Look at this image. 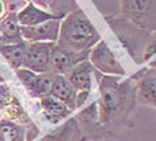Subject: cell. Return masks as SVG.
<instances>
[{
    "label": "cell",
    "instance_id": "obj_1",
    "mask_svg": "<svg viewBox=\"0 0 156 141\" xmlns=\"http://www.w3.org/2000/svg\"><path fill=\"white\" fill-rule=\"evenodd\" d=\"M100 116L104 122L124 121L135 102V90L131 89L129 82L119 83L115 77H104L100 83Z\"/></svg>",
    "mask_w": 156,
    "mask_h": 141
},
{
    "label": "cell",
    "instance_id": "obj_2",
    "mask_svg": "<svg viewBox=\"0 0 156 141\" xmlns=\"http://www.w3.org/2000/svg\"><path fill=\"white\" fill-rule=\"evenodd\" d=\"M98 41V35L82 12H74L65 19L59 30V47L71 52H83Z\"/></svg>",
    "mask_w": 156,
    "mask_h": 141
},
{
    "label": "cell",
    "instance_id": "obj_3",
    "mask_svg": "<svg viewBox=\"0 0 156 141\" xmlns=\"http://www.w3.org/2000/svg\"><path fill=\"white\" fill-rule=\"evenodd\" d=\"M53 46V43H44V42H34L27 46L22 66L26 70L37 74L50 73V55Z\"/></svg>",
    "mask_w": 156,
    "mask_h": 141
},
{
    "label": "cell",
    "instance_id": "obj_4",
    "mask_svg": "<svg viewBox=\"0 0 156 141\" xmlns=\"http://www.w3.org/2000/svg\"><path fill=\"white\" fill-rule=\"evenodd\" d=\"M19 79L23 82L24 87L32 97H46L50 94L51 83L54 79L53 73H43V74H37L32 73L26 69H19L16 71Z\"/></svg>",
    "mask_w": 156,
    "mask_h": 141
},
{
    "label": "cell",
    "instance_id": "obj_5",
    "mask_svg": "<svg viewBox=\"0 0 156 141\" xmlns=\"http://www.w3.org/2000/svg\"><path fill=\"white\" fill-rule=\"evenodd\" d=\"M87 52H71L59 46H53L50 55V73L65 75L77 66L80 62L85 61Z\"/></svg>",
    "mask_w": 156,
    "mask_h": 141
},
{
    "label": "cell",
    "instance_id": "obj_6",
    "mask_svg": "<svg viewBox=\"0 0 156 141\" xmlns=\"http://www.w3.org/2000/svg\"><path fill=\"white\" fill-rule=\"evenodd\" d=\"M136 96L140 104L156 108V69L140 71L137 75Z\"/></svg>",
    "mask_w": 156,
    "mask_h": 141
},
{
    "label": "cell",
    "instance_id": "obj_7",
    "mask_svg": "<svg viewBox=\"0 0 156 141\" xmlns=\"http://www.w3.org/2000/svg\"><path fill=\"white\" fill-rule=\"evenodd\" d=\"M92 59L93 65L98 69L100 71H102L104 74L109 75H124V69L119 65V62L115 59V57L112 55V52L109 51V48L106 47V44L104 42H100L97 44V47L92 52Z\"/></svg>",
    "mask_w": 156,
    "mask_h": 141
},
{
    "label": "cell",
    "instance_id": "obj_8",
    "mask_svg": "<svg viewBox=\"0 0 156 141\" xmlns=\"http://www.w3.org/2000/svg\"><path fill=\"white\" fill-rule=\"evenodd\" d=\"M20 35L27 41L39 42V41H51L54 42L59 35V20L51 19L41 24L31 26V27H20Z\"/></svg>",
    "mask_w": 156,
    "mask_h": 141
},
{
    "label": "cell",
    "instance_id": "obj_9",
    "mask_svg": "<svg viewBox=\"0 0 156 141\" xmlns=\"http://www.w3.org/2000/svg\"><path fill=\"white\" fill-rule=\"evenodd\" d=\"M50 96L59 100L61 102H63L71 110L77 108L78 91L71 86L66 75L54 74V79L50 89Z\"/></svg>",
    "mask_w": 156,
    "mask_h": 141
},
{
    "label": "cell",
    "instance_id": "obj_10",
    "mask_svg": "<svg viewBox=\"0 0 156 141\" xmlns=\"http://www.w3.org/2000/svg\"><path fill=\"white\" fill-rule=\"evenodd\" d=\"M67 79L71 83L78 94L87 96L89 90L92 89V65L87 61H82L74 66L67 73Z\"/></svg>",
    "mask_w": 156,
    "mask_h": 141
},
{
    "label": "cell",
    "instance_id": "obj_11",
    "mask_svg": "<svg viewBox=\"0 0 156 141\" xmlns=\"http://www.w3.org/2000/svg\"><path fill=\"white\" fill-rule=\"evenodd\" d=\"M42 109H43L44 114L51 122H57V121L62 120L63 117L69 116L71 113V109L66 106L63 102L59 100L51 97L50 94L42 98Z\"/></svg>",
    "mask_w": 156,
    "mask_h": 141
},
{
    "label": "cell",
    "instance_id": "obj_12",
    "mask_svg": "<svg viewBox=\"0 0 156 141\" xmlns=\"http://www.w3.org/2000/svg\"><path fill=\"white\" fill-rule=\"evenodd\" d=\"M54 19L53 15L47 14V12L42 11V9L37 8L35 5L28 4L23 11L19 12L18 15V23L22 24V27H31V26L41 24L43 22L51 20Z\"/></svg>",
    "mask_w": 156,
    "mask_h": 141
},
{
    "label": "cell",
    "instance_id": "obj_13",
    "mask_svg": "<svg viewBox=\"0 0 156 141\" xmlns=\"http://www.w3.org/2000/svg\"><path fill=\"white\" fill-rule=\"evenodd\" d=\"M26 48L27 46L23 42L15 44H0V51H2L3 57L7 59L9 66L14 69H19L23 65Z\"/></svg>",
    "mask_w": 156,
    "mask_h": 141
},
{
    "label": "cell",
    "instance_id": "obj_14",
    "mask_svg": "<svg viewBox=\"0 0 156 141\" xmlns=\"http://www.w3.org/2000/svg\"><path fill=\"white\" fill-rule=\"evenodd\" d=\"M0 31L3 32V39L0 41H5V39H14L15 43H20L22 35H20V27H19L18 18L12 14L7 16L0 24Z\"/></svg>",
    "mask_w": 156,
    "mask_h": 141
},
{
    "label": "cell",
    "instance_id": "obj_15",
    "mask_svg": "<svg viewBox=\"0 0 156 141\" xmlns=\"http://www.w3.org/2000/svg\"><path fill=\"white\" fill-rule=\"evenodd\" d=\"M4 137H8L11 141H23L22 130L9 121H2L0 122V140L3 141Z\"/></svg>",
    "mask_w": 156,
    "mask_h": 141
},
{
    "label": "cell",
    "instance_id": "obj_16",
    "mask_svg": "<svg viewBox=\"0 0 156 141\" xmlns=\"http://www.w3.org/2000/svg\"><path fill=\"white\" fill-rule=\"evenodd\" d=\"M151 0H128V8L135 14H144L149 8Z\"/></svg>",
    "mask_w": 156,
    "mask_h": 141
},
{
    "label": "cell",
    "instance_id": "obj_17",
    "mask_svg": "<svg viewBox=\"0 0 156 141\" xmlns=\"http://www.w3.org/2000/svg\"><path fill=\"white\" fill-rule=\"evenodd\" d=\"M4 15H5V2L0 0V20L4 18Z\"/></svg>",
    "mask_w": 156,
    "mask_h": 141
}]
</instances>
